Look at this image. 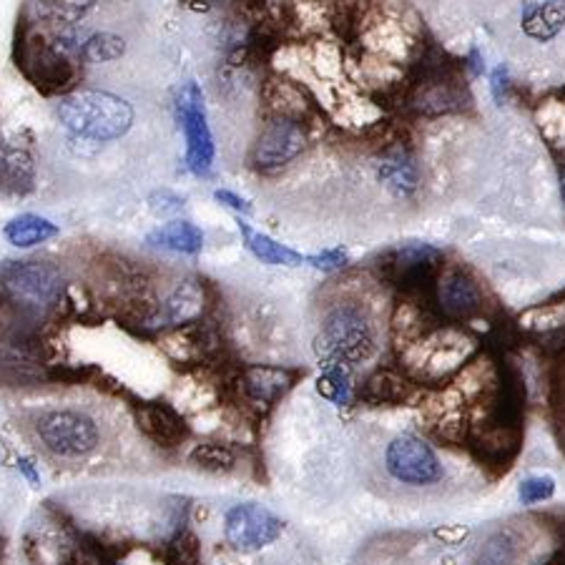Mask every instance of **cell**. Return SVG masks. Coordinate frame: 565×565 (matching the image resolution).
<instances>
[{"instance_id": "6da1fadb", "label": "cell", "mask_w": 565, "mask_h": 565, "mask_svg": "<svg viewBox=\"0 0 565 565\" xmlns=\"http://www.w3.org/2000/svg\"><path fill=\"white\" fill-rule=\"evenodd\" d=\"M498 29L523 61L565 73V0H500Z\"/></svg>"}, {"instance_id": "7a4b0ae2", "label": "cell", "mask_w": 565, "mask_h": 565, "mask_svg": "<svg viewBox=\"0 0 565 565\" xmlns=\"http://www.w3.org/2000/svg\"><path fill=\"white\" fill-rule=\"evenodd\" d=\"M58 118L81 139L114 141L131 129L134 106L108 90H76L61 102Z\"/></svg>"}, {"instance_id": "3957f363", "label": "cell", "mask_w": 565, "mask_h": 565, "mask_svg": "<svg viewBox=\"0 0 565 565\" xmlns=\"http://www.w3.org/2000/svg\"><path fill=\"white\" fill-rule=\"evenodd\" d=\"M319 354L327 367H340L344 372L354 364L367 362L375 354V330L370 317L352 305L332 309L322 322Z\"/></svg>"}, {"instance_id": "277c9868", "label": "cell", "mask_w": 565, "mask_h": 565, "mask_svg": "<svg viewBox=\"0 0 565 565\" xmlns=\"http://www.w3.org/2000/svg\"><path fill=\"white\" fill-rule=\"evenodd\" d=\"M8 302L21 312H45L61 299L63 277L45 262H11L0 271Z\"/></svg>"}, {"instance_id": "5b68a950", "label": "cell", "mask_w": 565, "mask_h": 565, "mask_svg": "<svg viewBox=\"0 0 565 565\" xmlns=\"http://www.w3.org/2000/svg\"><path fill=\"white\" fill-rule=\"evenodd\" d=\"M25 76L31 78L35 88H41L43 94H63V90L76 84L78 71L73 66L66 49L53 45L43 39H33L31 43H23L21 63Z\"/></svg>"}, {"instance_id": "8992f818", "label": "cell", "mask_w": 565, "mask_h": 565, "mask_svg": "<svg viewBox=\"0 0 565 565\" xmlns=\"http://www.w3.org/2000/svg\"><path fill=\"white\" fill-rule=\"evenodd\" d=\"M39 435L45 445L58 458H84L98 448V427L90 417L81 413H49L41 417Z\"/></svg>"}, {"instance_id": "52a82bcc", "label": "cell", "mask_w": 565, "mask_h": 565, "mask_svg": "<svg viewBox=\"0 0 565 565\" xmlns=\"http://www.w3.org/2000/svg\"><path fill=\"white\" fill-rule=\"evenodd\" d=\"M281 531H285V523H281L271 510L257 503L234 505L230 513H226L224 521L226 543L239 553H254L267 548V545L277 541Z\"/></svg>"}, {"instance_id": "ba28073f", "label": "cell", "mask_w": 565, "mask_h": 565, "mask_svg": "<svg viewBox=\"0 0 565 565\" xmlns=\"http://www.w3.org/2000/svg\"><path fill=\"white\" fill-rule=\"evenodd\" d=\"M385 468L392 478L405 486H433L443 478V465L435 450L415 435L395 437L387 445Z\"/></svg>"}, {"instance_id": "9c48e42d", "label": "cell", "mask_w": 565, "mask_h": 565, "mask_svg": "<svg viewBox=\"0 0 565 565\" xmlns=\"http://www.w3.org/2000/svg\"><path fill=\"white\" fill-rule=\"evenodd\" d=\"M179 116L186 136V163L199 177H206L214 163V139L206 124L204 94L196 84H186L179 94Z\"/></svg>"}, {"instance_id": "30bf717a", "label": "cell", "mask_w": 565, "mask_h": 565, "mask_svg": "<svg viewBox=\"0 0 565 565\" xmlns=\"http://www.w3.org/2000/svg\"><path fill=\"white\" fill-rule=\"evenodd\" d=\"M305 143L307 136L295 121L277 118V121H271L267 129L262 131L257 146H254L252 161L257 169H279L291 159H297L299 153H302Z\"/></svg>"}, {"instance_id": "8fae6325", "label": "cell", "mask_w": 565, "mask_h": 565, "mask_svg": "<svg viewBox=\"0 0 565 565\" xmlns=\"http://www.w3.org/2000/svg\"><path fill=\"white\" fill-rule=\"evenodd\" d=\"M139 425L159 448H179L189 437V425L174 407L167 403H143L139 407Z\"/></svg>"}, {"instance_id": "7c38bea8", "label": "cell", "mask_w": 565, "mask_h": 565, "mask_svg": "<svg viewBox=\"0 0 565 565\" xmlns=\"http://www.w3.org/2000/svg\"><path fill=\"white\" fill-rule=\"evenodd\" d=\"M440 307L445 315L455 319H465L476 315L480 309V291L465 271H450L448 277L440 281Z\"/></svg>"}, {"instance_id": "4fadbf2b", "label": "cell", "mask_w": 565, "mask_h": 565, "mask_svg": "<svg viewBox=\"0 0 565 565\" xmlns=\"http://www.w3.org/2000/svg\"><path fill=\"white\" fill-rule=\"evenodd\" d=\"M437 262H440V252L417 244V247H405L392 254L390 271L397 281H415L417 285L420 279H427Z\"/></svg>"}, {"instance_id": "5bb4252c", "label": "cell", "mask_w": 565, "mask_h": 565, "mask_svg": "<svg viewBox=\"0 0 565 565\" xmlns=\"http://www.w3.org/2000/svg\"><path fill=\"white\" fill-rule=\"evenodd\" d=\"M204 309V291L196 281H184L174 291H171L167 302L161 305L159 317L169 324H186L196 319Z\"/></svg>"}, {"instance_id": "9a60e30c", "label": "cell", "mask_w": 565, "mask_h": 565, "mask_svg": "<svg viewBox=\"0 0 565 565\" xmlns=\"http://www.w3.org/2000/svg\"><path fill=\"white\" fill-rule=\"evenodd\" d=\"M153 247L169 249V252H179V254H199L204 247V234L199 226L191 222H169L159 226L157 232L149 234L146 239Z\"/></svg>"}, {"instance_id": "2e32d148", "label": "cell", "mask_w": 565, "mask_h": 565, "mask_svg": "<svg viewBox=\"0 0 565 565\" xmlns=\"http://www.w3.org/2000/svg\"><path fill=\"white\" fill-rule=\"evenodd\" d=\"M291 385V372L277 367H252L244 372V390L254 403H275V399Z\"/></svg>"}, {"instance_id": "e0dca14e", "label": "cell", "mask_w": 565, "mask_h": 565, "mask_svg": "<svg viewBox=\"0 0 565 565\" xmlns=\"http://www.w3.org/2000/svg\"><path fill=\"white\" fill-rule=\"evenodd\" d=\"M239 230L244 239H247L249 252L264 264H271V267H299V264H307V257H302V254L291 252L285 244H277L267 234L254 232L249 224H239Z\"/></svg>"}, {"instance_id": "ac0fdd59", "label": "cell", "mask_w": 565, "mask_h": 565, "mask_svg": "<svg viewBox=\"0 0 565 565\" xmlns=\"http://www.w3.org/2000/svg\"><path fill=\"white\" fill-rule=\"evenodd\" d=\"M58 234V226L49 222V218L35 216V214H21L15 216L11 224L6 226V239L18 249H29L35 244L49 242L51 236Z\"/></svg>"}, {"instance_id": "d6986e66", "label": "cell", "mask_w": 565, "mask_h": 565, "mask_svg": "<svg viewBox=\"0 0 565 565\" xmlns=\"http://www.w3.org/2000/svg\"><path fill=\"white\" fill-rule=\"evenodd\" d=\"M33 6L43 21L71 25L94 11L96 0H33Z\"/></svg>"}, {"instance_id": "ffe728a7", "label": "cell", "mask_w": 565, "mask_h": 565, "mask_svg": "<svg viewBox=\"0 0 565 565\" xmlns=\"http://www.w3.org/2000/svg\"><path fill=\"white\" fill-rule=\"evenodd\" d=\"M191 462L206 472H226L234 468L236 455L224 443H204L196 445L194 452H191Z\"/></svg>"}, {"instance_id": "44dd1931", "label": "cell", "mask_w": 565, "mask_h": 565, "mask_svg": "<svg viewBox=\"0 0 565 565\" xmlns=\"http://www.w3.org/2000/svg\"><path fill=\"white\" fill-rule=\"evenodd\" d=\"M126 43L114 33H96L84 43V58L90 63H111L124 56Z\"/></svg>"}, {"instance_id": "7402d4cb", "label": "cell", "mask_w": 565, "mask_h": 565, "mask_svg": "<svg viewBox=\"0 0 565 565\" xmlns=\"http://www.w3.org/2000/svg\"><path fill=\"white\" fill-rule=\"evenodd\" d=\"M380 177L387 181V186L392 191H397V194H409V191L415 189V181H417V171L409 161L403 159H395V161H387L385 167L380 169Z\"/></svg>"}, {"instance_id": "603a6c76", "label": "cell", "mask_w": 565, "mask_h": 565, "mask_svg": "<svg viewBox=\"0 0 565 565\" xmlns=\"http://www.w3.org/2000/svg\"><path fill=\"white\" fill-rule=\"evenodd\" d=\"M319 392H322L324 397H330L337 405H348L350 399L348 372L340 367H327L324 377H319Z\"/></svg>"}, {"instance_id": "cb8c5ba5", "label": "cell", "mask_w": 565, "mask_h": 565, "mask_svg": "<svg viewBox=\"0 0 565 565\" xmlns=\"http://www.w3.org/2000/svg\"><path fill=\"white\" fill-rule=\"evenodd\" d=\"M555 493V480L548 476H535L521 482V490H518V498H521L523 505H535L543 503V500L553 498Z\"/></svg>"}, {"instance_id": "d4e9b609", "label": "cell", "mask_w": 565, "mask_h": 565, "mask_svg": "<svg viewBox=\"0 0 565 565\" xmlns=\"http://www.w3.org/2000/svg\"><path fill=\"white\" fill-rule=\"evenodd\" d=\"M167 561L171 565H196L199 561V543L191 533H181L167 548Z\"/></svg>"}, {"instance_id": "484cf974", "label": "cell", "mask_w": 565, "mask_h": 565, "mask_svg": "<svg viewBox=\"0 0 565 565\" xmlns=\"http://www.w3.org/2000/svg\"><path fill=\"white\" fill-rule=\"evenodd\" d=\"M151 202H161V204H151L153 212H157V214H171V212H179V209L184 206V202H181L179 196L169 194V191H161V194H153Z\"/></svg>"}, {"instance_id": "4316f807", "label": "cell", "mask_w": 565, "mask_h": 565, "mask_svg": "<svg viewBox=\"0 0 565 565\" xmlns=\"http://www.w3.org/2000/svg\"><path fill=\"white\" fill-rule=\"evenodd\" d=\"M307 264H312V267H322V269H334L344 264V254L342 252H324V254H317V257H307Z\"/></svg>"}, {"instance_id": "83f0119b", "label": "cell", "mask_w": 565, "mask_h": 565, "mask_svg": "<svg viewBox=\"0 0 565 565\" xmlns=\"http://www.w3.org/2000/svg\"><path fill=\"white\" fill-rule=\"evenodd\" d=\"M216 202H222V204H226V206H232L234 212H244V214H249L252 212V206L244 202V199H239L236 194H232V191H216Z\"/></svg>"}, {"instance_id": "f1b7e54d", "label": "cell", "mask_w": 565, "mask_h": 565, "mask_svg": "<svg viewBox=\"0 0 565 565\" xmlns=\"http://www.w3.org/2000/svg\"><path fill=\"white\" fill-rule=\"evenodd\" d=\"M18 468H21V470L25 472V476H29L33 482L39 480V478H35V472H33V468H31V462H29V460H21V462H18Z\"/></svg>"}, {"instance_id": "f546056e", "label": "cell", "mask_w": 565, "mask_h": 565, "mask_svg": "<svg viewBox=\"0 0 565 565\" xmlns=\"http://www.w3.org/2000/svg\"><path fill=\"white\" fill-rule=\"evenodd\" d=\"M196 3H209V6H212V3H218V0H196Z\"/></svg>"}, {"instance_id": "4dcf8cb0", "label": "cell", "mask_w": 565, "mask_h": 565, "mask_svg": "<svg viewBox=\"0 0 565 565\" xmlns=\"http://www.w3.org/2000/svg\"><path fill=\"white\" fill-rule=\"evenodd\" d=\"M0 558H3V537H0Z\"/></svg>"}, {"instance_id": "1f68e13d", "label": "cell", "mask_w": 565, "mask_h": 565, "mask_svg": "<svg viewBox=\"0 0 565 565\" xmlns=\"http://www.w3.org/2000/svg\"><path fill=\"white\" fill-rule=\"evenodd\" d=\"M561 186H563V199H565V174H563V184Z\"/></svg>"}]
</instances>
